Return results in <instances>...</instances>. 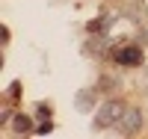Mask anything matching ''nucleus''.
Listing matches in <instances>:
<instances>
[{
  "label": "nucleus",
  "mask_w": 148,
  "mask_h": 139,
  "mask_svg": "<svg viewBox=\"0 0 148 139\" xmlns=\"http://www.w3.org/2000/svg\"><path fill=\"white\" fill-rule=\"evenodd\" d=\"M15 130L18 133H27L30 130V118L27 116H15Z\"/></svg>",
  "instance_id": "obj_6"
},
{
  "label": "nucleus",
  "mask_w": 148,
  "mask_h": 139,
  "mask_svg": "<svg viewBox=\"0 0 148 139\" xmlns=\"http://www.w3.org/2000/svg\"><path fill=\"white\" fill-rule=\"evenodd\" d=\"M116 130L121 136H133L142 130V112L136 107H125V112H121V118L116 121Z\"/></svg>",
  "instance_id": "obj_2"
},
{
  "label": "nucleus",
  "mask_w": 148,
  "mask_h": 139,
  "mask_svg": "<svg viewBox=\"0 0 148 139\" xmlns=\"http://www.w3.org/2000/svg\"><path fill=\"white\" fill-rule=\"evenodd\" d=\"M110 59H116L119 65H125V68H136L142 65V47H116V50H110Z\"/></svg>",
  "instance_id": "obj_3"
},
{
  "label": "nucleus",
  "mask_w": 148,
  "mask_h": 139,
  "mask_svg": "<svg viewBox=\"0 0 148 139\" xmlns=\"http://www.w3.org/2000/svg\"><path fill=\"white\" fill-rule=\"evenodd\" d=\"M121 112H125V101H116V98L104 101V104L98 107V112H95V127H98V130L116 127V121L121 118Z\"/></svg>",
  "instance_id": "obj_1"
},
{
  "label": "nucleus",
  "mask_w": 148,
  "mask_h": 139,
  "mask_svg": "<svg viewBox=\"0 0 148 139\" xmlns=\"http://www.w3.org/2000/svg\"><path fill=\"white\" fill-rule=\"evenodd\" d=\"M95 98H98L95 89H83V92H77V110H80V112H89V110L95 107Z\"/></svg>",
  "instance_id": "obj_4"
},
{
  "label": "nucleus",
  "mask_w": 148,
  "mask_h": 139,
  "mask_svg": "<svg viewBox=\"0 0 148 139\" xmlns=\"http://www.w3.org/2000/svg\"><path fill=\"white\" fill-rule=\"evenodd\" d=\"M110 27V18H98V21H89V33L92 36H104V30Z\"/></svg>",
  "instance_id": "obj_5"
},
{
  "label": "nucleus",
  "mask_w": 148,
  "mask_h": 139,
  "mask_svg": "<svg viewBox=\"0 0 148 139\" xmlns=\"http://www.w3.org/2000/svg\"><path fill=\"white\" fill-rule=\"evenodd\" d=\"M116 86H119V80H116V77H101V89H107V92H113Z\"/></svg>",
  "instance_id": "obj_7"
},
{
  "label": "nucleus",
  "mask_w": 148,
  "mask_h": 139,
  "mask_svg": "<svg viewBox=\"0 0 148 139\" xmlns=\"http://www.w3.org/2000/svg\"><path fill=\"white\" fill-rule=\"evenodd\" d=\"M39 116H42V118H47V116H51V107H45V104H42V107H39Z\"/></svg>",
  "instance_id": "obj_9"
},
{
  "label": "nucleus",
  "mask_w": 148,
  "mask_h": 139,
  "mask_svg": "<svg viewBox=\"0 0 148 139\" xmlns=\"http://www.w3.org/2000/svg\"><path fill=\"white\" fill-rule=\"evenodd\" d=\"M53 130V124H51V118H45L42 124H39V127H36V133H51Z\"/></svg>",
  "instance_id": "obj_8"
}]
</instances>
